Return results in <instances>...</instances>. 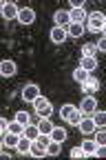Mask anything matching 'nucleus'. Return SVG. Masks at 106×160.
I'll return each instance as SVG.
<instances>
[{
	"mask_svg": "<svg viewBox=\"0 0 106 160\" xmlns=\"http://www.w3.org/2000/svg\"><path fill=\"white\" fill-rule=\"evenodd\" d=\"M104 22H106V16L102 11H91L89 18H86V29L93 31V33H99L104 29Z\"/></svg>",
	"mask_w": 106,
	"mask_h": 160,
	"instance_id": "obj_1",
	"label": "nucleus"
},
{
	"mask_svg": "<svg viewBox=\"0 0 106 160\" xmlns=\"http://www.w3.org/2000/svg\"><path fill=\"white\" fill-rule=\"evenodd\" d=\"M33 107H35V113H38V118H49V113L53 111V107H51V102L47 98H35V102H33Z\"/></svg>",
	"mask_w": 106,
	"mask_h": 160,
	"instance_id": "obj_2",
	"label": "nucleus"
},
{
	"mask_svg": "<svg viewBox=\"0 0 106 160\" xmlns=\"http://www.w3.org/2000/svg\"><path fill=\"white\" fill-rule=\"evenodd\" d=\"M77 127H80V131L86 136V138H93V133H95V129H97L93 116H84V118H82V122H80Z\"/></svg>",
	"mask_w": 106,
	"mask_h": 160,
	"instance_id": "obj_3",
	"label": "nucleus"
},
{
	"mask_svg": "<svg viewBox=\"0 0 106 160\" xmlns=\"http://www.w3.org/2000/svg\"><path fill=\"white\" fill-rule=\"evenodd\" d=\"M18 22L20 25H33L35 22V11L31 9V7H22V9H20V13H18Z\"/></svg>",
	"mask_w": 106,
	"mask_h": 160,
	"instance_id": "obj_4",
	"label": "nucleus"
},
{
	"mask_svg": "<svg viewBox=\"0 0 106 160\" xmlns=\"http://www.w3.org/2000/svg\"><path fill=\"white\" fill-rule=\"evenodd\" d=\"M80 111L84 113V116H93L95 111H97V100L93 98V96H86L82 100V105H80Z\"/></svg>",
	"mask_w": 106,
	"mask_h": 160,
	"instance_id": "obj_5",
	"label": "nucleus"
},
{
	"mask_svg": "<svg viewBox=\"0 0 106 160\" xmlns=\"http://www.w3.org/2000/svg\"><path fill=\"white\" fill-rule=\"evenodd\" d=\"M35 98H40V87L38 85H27L25 89H22V100H25V102H35Z\"/></svg>",
	"mask_w": 106,
	"mask_h": 160,
	"instance_id": "obj_6",
	"label": "nucleus"
},
{
	"mask_svg": "<svg viewBox=\"0 0 106 160\" xmlns=\"http://www.w3.org/2000/svg\"><path fill=\"white\" fill-rule=\"evenodd\" d=\"M67 38H69L67 27H53V29H51V42H53V45H62Z\"/></svg>",
	"mask_w": 106,
	"mask_h": 160,
	"instance_id": "obj_7",
	"label": "nucleus"
},
{
	"mask_svg": "<svg viewBox=\"0 0 106 160\" xmlns=\"http://www.w3.org/2000/svg\"><path fill=\"white\" fill-rule=\"evenodd\" d=\"M53 20H55V27H69L71 25V11L60 9V11H55Z\"/></svg>",
	"mask_w": 106,
	"mask_h": 160,
	"instance_id": "obj_8",
	"label": "nucleus"
},
{
	"mask_svg": "<svg viewBox=\"0 0 106 160\" xmlns=\"http://www.w3.org/2000/svg\"><path fill=\"white\" fill-rule=\"evenodd\" d=\"M18 13H20V9L16 2H2V18L5 20H16Z\"/></svg>",
	"mask_w": 106,
	"mask_h": 160,
	"instance_id": "obj_9",
	"label": "nucleus"
},
{
	"mask_svg": "<svg viewBox=\"0 0 106 160\" xmlns=\"http://www.w3.org/2000/svg\"><path fill=\"white\" fill-rule=\"evenodd\" d=\"M0 73H2L5 78H11V76H16V73H18V67H16V62H13V60H2V62H0Z\"/></svg>",
	"mask_w": 106,
	"mask_h": 160,
	"instance_id": "obj_10",
	"label": "nucleus"
},
{
	"mask_svg": "<svg viewBox=\"0 0 106 160\" xmlns=\"http://www.w3.org/2000/svg\"><path fill=\"white\" fill-rule=\"evenodd\" d=\"M20 138H22V136L7 131V133H2V145H5L7 149H16V147H18V142H20Z\"/></svg>",
	"mask_w": 106,
	"mask_h": 160,
	"instance_id": "obj_11",
	"label": "nucleus"
},
{
	"mask_svg": "<svg viewBox=\"0 0 106 160\" xmlns=\"http://www.w3.org/2000/svg\"><path fill=\"white\" fill-rule=\"evenodd\" d=\"M97 89H99V80H95V78H89L86 82H82L84 96H93V93H97Z\"/></svg>",
	"mask_w": 106,
	"mask_h": 160,
	"instance_id": "obj_12",
	"label": "nucleus"
},
{
	"mask_svg": "<svg viewBox=\"0 0 106 160\" xmlns=\"http://www.w3.org/2000/svg\"><path fill=\"white\" fill-rule=\"evenodd\" d=\"M86 18H89L86 9H73L71 11V22H75V25H84V22H86Z\"/></svg>",
	"mask_w": 106,
	"mask_h": 160,
	"instance_id": "obj_13",
	"label": "nucleus"
},
{
	"mask_svg": "<svg viewBox=\"0 0 106 160\" xmlns=\"http://www.w3.org/2000/svg\"><path fill=\"white\" fill-rule=\"evenodd\" d=\"M67 31H69L71 38H82L84 31H86V25H75V22H71V25L67 27Z\"/></svg>",
	"mask_w": 106,
	"mask_h": 160,
	"instance_id": "obj_14",
	"label": "nucleus"
},
{
	"mask_svg": "<svg viewBox=\"0 0 106 160\" xmlns=\"http://www.w3.org/2000/svg\"><path fill=\"white\" fill-rule=\"evenodd\" d=\"M31 147H33V140H29L27 136H22L16 149H18V153H31Z\"/></svg>",
	"mask_w": 106,
	"mask_h": 160,
	"instance_id": "obj_15",
	"label": "nucleus"
},
{
	"mask_svg": "<svg viewBox=\"0 0 106 160\" xmlns=\"http://www.w3.org/2000/svg\"><path fill=\"white\" fill-rule=\"evenodd\" d=\"M82 149H84V153H86V158H89V156H95L97 142H95L93 138H86V140H84V142H82Z\"/></svg>",
	"mask_w": 106,
	"mask_h": 160,
	"instance_id": "obj_16",
	"label": "nucleus"
},
{
	"mask_svg": "<svg viewBox=\"0 0 106 160\" xmlns=\"http://www.w3.org/2000/svg\"><path fill=\"white\" fill-rule=\"evenodd\" d=\"M75 111H77V107H73V105H62V107H60V116H62L64 122H69L71 116H73Z\"/></svg>",
	"mask_w": 106,
	"mask_h": 160,
	"instance_id": "obj_17",
	"label": "nucleus"
},
{
	"mask_svg": "<svg viewBox=\"0 0 106 160\" xmlns=\"http://www.w3.org/2000/svg\"><path fill=\"white\" fill-rule=\"evenodd\" d=\"M38 129H40V133H49V136H51L53 122H51L49 118H40V120H38Z\"/></svg>",
	"mask_w": 106,
	"mask_h": 160,
	"instance_id": "obj_18",
	"label": "nucleus"
},
{
	"mask_svg": "<svg viewBox=\"0 0 106 160\" xmlns=\"http://www.w3.org/2000/svg\"><path fill=\"white\" fill-rule=\"evenodd\" d=\"M67 129H62V127H53V131H51V140H55V142H64L67 140Z\"/></svg>",
	"mask_w": 106,
	"mask_h": 160,
	"instance_id": "obj_19",
	"label": "nucleus"
},
{
	"mask_svg": "<svg viewBox=\"0 0 106 160\" xmlns=\"http://www.w3.org/2000/svg\"><path fill=\"white\" fill-rule=\"evenodd\" d=\"M22 136H27L29 140H38V136H40V129H38V125H35V122L27 125V127H25V133H22Z\"/></svg>",
	"mask_w": 106,
	"mask_h": 160,
	"instance_id": "obj_20",
	"label": "nucleus"
},
{
	"mask_svg": "<svg viewBox=\"0 0 106 160\" xmlns=\"http://www.w3.org/2000/svg\"><path fill=\"white\" fill-rule=\"evenodd\" d=\"M80 67H84V69L91 73V71H95V69H97V60H95V58H82Z\"/></svg>",
	"mask_w": 106,
	"mask_h": 160,
	"instance_id": "obj_21",
	"label": "nucleus"
},
{
	"mask_svg": "<svg viewBox=\"0 0 106 160\" xmlns=\"http://www.w3.org/2000/svg\"><path fill=\"white\" fill-rule=\"evenodd\" d=\"M93 140L97 145H106V127H97L93 133Z\"/></svg>",
	"mask_w": 106,
	"mask_h": 160,
	"instance_id": "obj_22",
	"label": "nucleus"
},
{
	"mask_svg": "<svg viewBox=\"0 0 106 160\" xmlns=\"http://www.w3.org/2000/svg\"><path fill=\"white\" fill-rule=\"evenodd\" d=\"M73 80H77V82H86V80H89V71L84 67H77L73 71Z\"/></svg>",
	"mask_w": 106,
	"mask_h": 160,
	"instance_id": "obj_23",
	"label": "nucleus"
},
{
	"mask_svg": "<svg viewBox=\"0 0 106 160\" xmlns=\"http://www.w3.org/2000/svg\"><path fill=\"white\" fill-rule=\"evenodd\" d=\"M16 120H18L20 125H25V127L33 122V118H31V113H27V111H18V113H16Z\"/></svg>",
	"mask_w": 106,
	"mask_h": 160,
	"instance_id": "obj_24",
	"label": "nucleus"
},
{
	"mask_svg": "<svg viewBox=\"0 0 106 160\" xmlns=\"http://www.w3.org/2000/svg\"><path fill=\"white\" fill-rule=\"evenodd\" d=\"M95 51H97V47L95 45H82V58H95Z\"/></svg>",
	"mask_w": 106,
	"mask_h": 160,
	"instance_id": "obj_25",
	"label": "nucleus"
},
{
	"mask_svg": "<svg viewBox=\"0 0 106 160\" xmlns=\"http://www.w3.org/2000/svg\"><path fill=\"white\" fill-rule=\"evenodd\" d=\"M31 156H33V158H44V156H47V149H44V147H40V145L35 142V140H33V147H31Z\"/></svg>",
	"mask_w": 106,
	"mask_h": 160,
	"instance_id": "obj_26",
	"label": "nucleus"
},
{
	"mask_svg": "<svg viewBox=\"0 0 106 160\" xmlns=\"http://www.w3.org/2000/svg\"><path fill=\"white\" fill-rule=\"evenodd\" d=\"M7 131H11V133H18V136H22L25 133V125H20L18 120H13V122H9V129Z\"/></svg>",
	"mask_w": 106,
	"mask_h": 160,
	"instance_id": "obj_27",
	"label": "nucleus"
},
{
	"mask_svg": "<svg viewBox=\"0 0 106 160\" xmlns=\"http://www.w3.org/2000/svg\"><path fill=\"white\" fill-rule=\"evenodd\" d=\"M93 120L97 127H106V111H95L93 113Z\"/></svg>",
	"mask_w": 106,
	"mask_h": 160,
	"instance_id": "obj_28",
	"label": "nucleus"
},
{
	"mask_svg": "<svg viewBox=\"0 0 106 160\" xmlns=\"http://www.w3.org/2000/svg\"><path fill=\"white\" fill-rule=\"evenodd\" d=\"M60 145H62V142H55V140H51L49 147H47V156H58V153H60Z\"/></svg>",
	"mask_w": 106,
	"mask_h": 160,
	"instance_id": "obj_29",
	"label": "nucleus"
},
{
	"mask_svg": "<svg viewBox=\"0 0 106 160\" xmlns=\"http://www.w3.org/2000/svg\"><path fill=\"white\" fill-rule=\"evenodd\" d=\"M35 142H38L40 147H44V149H47V147H49V142H51V136H49V133H40Z\"/></svg>",
	"mask_w": 106,
	"mask_h": 160,
	"instance_id": "obj_30",
	"label": "nucleus"
},
{
	"mask_svg": "<svg viewBox=\"0 0 106 160\" xmlns=\"http://www.w3.org/2000/svg\"><path fill=\"white\" fill-rule=\"evenodd\" d=\"M71 158H75V160H82V158H86V153H84L82 145H80V147H73V149H71Z\"/></svg>",
	"mask_w": 106,
	"mask_h": 160,
	"instance_id": "obj_31",
	"label": "nucleus"
},
{
	"mask_svg": "<svg viewBox=\"0 0 106 160\" xmlns=\"http://www.w3.org/2000/svg\"><path fill=\"white\" fill-rule=\"evenodd\" d=\"M82 118H84V113H82L80 109H77V111H75V113L71 116V120H69V125H80V122H82Z\"/></svg>",
	"mask_w": 106,
	"mask_h": 160,
	"instance_id": "obj_32",
	"label": "nucleus"
},
{
	"mask_svg": "<svg viewBox=\"0 0 106 160\" xmlns=\"http://www.w3.org/2000/svg\"><path fill=\"white\" fill-rule=\"evenodd\" d=\"M95 156H97V158H106V145H97Z\"/></svg>",
	"mask_w": 106,
	"mask_h": 160,
	"instance_id": "obj_33",
	"label": "nucleus"
},
{
	"mask_svg": "<svg viewBox=\"0 0 106 160\" xmlns=\"http://www.w3.org/2000/svg\"><path fill=\"white\" fill-rule=\"evenodd\" d=\"M95 47H97L99 51H104V53H106V38H104V36L97 40V42H95Z\"/></svg>",
	"mask_w": 106,
	"mask_h": 160,
	"instance_id": "obj_34",
	"label": "nucleus"
},
{
	"mask_svg": "<svg viewBox=\"0 0 106 160\" xmlns=\"http://www.w3.org/2000/svg\"><path fill=\"white\" fill-rule=\"evenodd\" d=\"M73 9H84V0H73V2H71V11Z\"/></svg>",
	"mask_w": 106,
	"mask_h": 160,
	"instance_id": "obj_35",
	"label": "nucleus"
},
{
	"mask_svg": "<svg viewBox=\"0 0 106 160\" xmlns=\"http://www.w3.org/2000/svg\"><path fill=\"white\" fill-rule=\"evenodd\" d=\"M7 129H9V122L2 118V120H0V131H2V133H7Z\"/></svg>",
	"mask_w": 106,
	"mask_h": 160,
	"instance_id": "obj_36",
	"label": "nucleus"
},
{
	"mask_svg": "<svg viewBox=\"0 0 106 160\" xmlns=\"http://www.w3.org/2000/svg\"><path fill=\"white\" fill-rule=\"evenodd\" d=\"M102 36L106 38V22H104V29H102Z\"/></svg>",
	"mask_w": 106,
	"mask_h": 160,
	"instance_id": "obj_37",
	"label": "nucleus"
}]
</instances>
